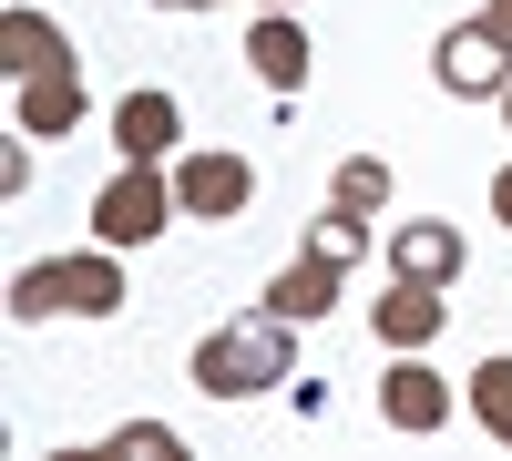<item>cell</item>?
Masks as SVG:
<instances>
[{
	"instance_id": "15",
	"label": "cell",
	"mask_w": 512,
	"mask_h": 461,
	"mask_svg": "<svg viewBox=\"0 0 512 461\" xmlns=\"http://www.w3.org/2000/svg\"><path fill=\"white\" fill-rule=\"evenodd\" d=\"M308 246H318V257H338V267H359V257H369V216H359V205H338V195H328V216L308 226Z\"/></svg>"
},
{
	"instance_id": "14",
	"label": "cell",
	"mask_w": 512,
	"mask_h": 461,
	"mask_svg": "<svg viewBox=\"0 0 512 461\" xmlns=\"http://www.w3.org/2000/svg\"><path fill=\"white\" fill-rule=\"evenodd\" d=\"M472 421L512 451V359H482V369H472Z\"/></svg>"
},
{
	"instance_id": "21",
	"label": "cell",
	"mask_w": 512,
	"mask_h": 461,
	"mask_svg": "<svg viewBox=\"0 0 512 461\" xmlns=\"http://www.w3.org/2000/svg\"><path fill=\"white\" fill-rule=\"evenodd\" d=\"M502 123H512V82H502Z\"/></svg>"
},
{
	"instance_id": "9",
	"label": "cell",
	"mask_w": 512,
	"mask_h": 461,
	"mask_svg": "<svg viewBox=\"0 0 512 461\" xmlns=\"http://www.w3.org/2000/svg\"><path fill=\"white\" fill-rule=\"evenodd\" d=\"M369 328H379V349H431L451 328V298L420 277H390V298H369Z\"/></svg>"
},
{
	"instance_id": "20",
	"label": "cell",
	"mask_w": 512,
	"mask_h": 461,
	"mask_svg": "<svg viewBox=\"0 0 512 461\" xmlns=\"http://www.w3.org/2000/svg\"><path fill=\"white\" fill-rule=\"evenodd\" d=\"M256 11H297V0H256Z\"/></svg>"
},
{
	"instance_id": "7",
	"label": "cell",
	"mask_w": 512,
	"mask_h": 461,
	"mask_svg": "<svg viewBox=\"0 0 512 461\" xmlns=\"http://www.w3.org/2000/svg\"><path fill=\"white\" fill-rule=\"evenodd\" d=\"M11 123L31 144H62L72 123H82V62H52V72H21L11 82Z\"/></svg>"
},
{
	"instance_id": "2",
	"label": "cell",
	"mask_w": 512,
	"mask_h": 461,
	"mask_svg": "<svg viewBox=\"0 0 512 461\" xmlns=\"http://www.w3.org/2000/svg\"><path fill=\"white\" fill-rule=\"evenodd\" d=\"M52 308H72V318H113L123 308V246H82V257H52V267H21L11 277V318H52Z\"/></svg>"
},
{
	"instance_id": "3",
	"label": "cell",
	"mask_w": 512,
	"mask_h": 461,
	"mask_svg": "<svg viewBox=\"0 0 512 461\" xmlns=\"http://www.w3.org/2000/svg\"><path fill=\"white\" fill-rule=\"evenodd\" d=\"M175 216H185V205H175V175H154V164H123V175L93 195V236L123 246V257H134V246H154Z\"/></svg>"
},
{
	"instance_id": "6",
	"label": "cell",
	"mask_w": 512,
	"mask_h": 461,
	"mask_svg": "<svg viewBox=\"0 0 512 461\" xmlns=\"http://www.w3.org/2000/svg\"><path fill=\"white\" fill-rule=\"evenodd\" d=\"M175 205L205 216V226L246 216V205H256V164H246V154H185V164H175Z\"/></svg>"
},
{
	"instance_id": "5",
	"label": "cell",
	"mask_w": 512,
	"mask_h": 461,
	"mask_svg": "<svg viewBox=\"0 0 512 461\" xmlns=\"http://www.w3.org/2000/svg\"><path fill=\"white\" fill-rule=\"evenodd\" d=\"M379 421H390L400 441H431L441 421H451V380L420 349H390V380H379Z\"/></svg>"
},
{
	"instance_id": "8",
	"label": "cell",
	"mask_w": 512,
	"mask_h": 461,
	"mask_svg": "<svg viewBox=\"0 0 512 461\" xmlns=\"http://www.w3.org/2000/svg\"><path fill=\"white\" fill-rule=\"evenodd\" d=\"M246 62H256V82H267L277 103H297L318 52H308V31H297V11H256V21H246Z\"/></svg>"
},
{
	"instance_id": "18",
	"label": "cell",
	"mask_w": 512,
	"mask_h": 461,
	"mask_svg": "<svg viewBox=\"0 0 512 461\" xmlns=\"http://www.w3.org/2000/svg\"><path fill=\"white\" fill-rule=\"evenodd\" d=\"M492 216L512 226V164H502V175H492Z\"/></svg>"
},
{
	"instance_id": "4",
	"label": "cell",
	"mask_w": 512,
	"mask_h": 461,
	"mask_svg": "<svg viewBox=\"0 0 512 461\" xmlns=\"http://www.w3.org/2000/svg\"><path fill=\"white\" fill-rule=\"evenodd\" d=\"M431 72H441V93H461V103H502V82H512V41H502L492 21H451L441 52H431Z\"/></svg>"
},
{
	"instance_id": "1",
	"label": "cell",
	"mask_w": 512,
	"mask_h": 461,
	"mask_svg": "<svg viewBox=\"0 0 512 461\" xmlns=\"http://www.w3.org/2000/svg\"><path fill=\"white\" fill-rule=\"evenodd\" d=\"M277 380H297V318L256 308V318H226V328L195 339V390L205 400H256Z\"/></svg>"
},
{
	"instance_id": "13",
	"label": "cell",
	"mask_w": 512,
	"mask_h": 461,
	"mask_svg": "<svg viewBox=\"0 0 512 461\" xmlns=\"http://www.w3.org/2000/svg\"><path fill=\"white\" fill-rule=\"evenodd\" d=\"M0 62H11V82L21 72H52V62H72V31L52 11H21V0H11V11H0Z\"/></svg>"
},
{
	"instance_id": "10",
	"label": "cell",
	"mask_w": 512,
	"mask_h": 461,
	"mask_svg": "<svg viewBox=\"0 0 512 461\" xmlns=\"http://www.w3.org/2000/svg\"><path fill=\"white\" fill-rule=\"evenodd\" d=\"M461 226H441V216H410V226H390V277H420V287H451L461 277Z\"/></svg>"
},
{
	"instance_id": "11",
	"label": "cell",
	"mask_w": 512,
	"mask_h": 461,
	"mask_svg": "<svg viewBox=\"0 0 512 461\" xmlns=\"http://www.w3.org/2000/svg\"><path fill=\"white\" fill-rule=\"evenodd\" d=\"M175 134H185V103H175V93H123V103H113V144H123V164L175 154Z\"/></svg>"
},
{
	"instance_id": "16",
	"label": "cell",
	"mask_w": 512,
	"mask_h": 461,
	"mask_svg": "<svg viewBox=\"0 0 512 461\" xmlns=\"http://www.w3.org/2000/svg\"><path fill=\"white\" fill-rule=\"evenodd\" d=\"M328 195H338V205H359V216H379V205H390V164H379V154H349Z\"/></svg>"
},
{
	"instance_id": "19",
	"label": "cell",
	"mask_w": 512,
	"mask_h": 461,
	"mask_svg": "<svg viewBox=\"0 0 512 461\" xmlns=\"http://www.w3.org/2000/svg\"><path fill=\"white\" fill-rule=\"evenodd\" d=\"M482 21H492V31H502V41H512V0H492V11H482Z\"/></svg>"
},
{
	"instance_id": "12",
	"label": "cell",
	"mask_w": 512,
	"mask_h": 461,
	"mask_svg": "<svg viewBox=\"0 0 512 461\" xmlns=\"http://www.w3.org/2000/svg\"><path fill=\"white\" fill-rule=\"evenodd\" d=\"M338 277H349L338 257H318V246H297V267H277L267 308H277V318H297V328H318V318L338 308Z\"/></svg>"
},
{
	"instance_id": "17",
	"label": "cell",
	"mask_w": 512,
	"mask_h": 461,
	"mask_svg": "<svg viewBox=\"0 0 512 461\" xmlns=\"http://www.w3.org/2000/svg\"><path fill=\"white\" fill-rule=\"evenodd\" d=\"M103 451H113V461H175L185 441H175V431H164V421H123V431H113Z\"/></svg>"
}]
</instances>
